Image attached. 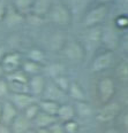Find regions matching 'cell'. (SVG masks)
I'll return each instance as SVG.
<instances>
[{
	"label": "cell",
	"mask_w": 128,
	"mask_h": 133,
	"mask_svg": "<svg viewBox=\"0 0 128 133\" xmlns=\"http://www.w3.org/2000/svg\"><path fill=\"white\" fill-rule=\"evenodd\" d=\"M110 7L108 5L98 4L96 2L95 6H91L87 12L83 14L82 17V26L84 29L95 26H102L106 22L108 14H110Z\"/></svg>",
	"instance_id": "obj_1"
},
{
	"label": "cell",
	"mask_w": 128,
	"mask_h": 133,
	"mask_svg": "<svg viewBox=\"0 0 128 133\" xmlns=\"http://www.w3.org/2000/svg\"><path fill=\"white\" fill-rule=\"evenodd\" d=\"M46 18L55 25L68 26L73 20V13L71 8L63 2H52Z\"/></svg>",
	"instance_id": "obj_2"
},
{
	"label": "cell",
	"mask_w": 128,
	"mask_h": 133,
	"mask_svg": "<svg viewBox=\"0 0 128 133\" xmlns=\"http://www.w3.org/2000/svg\"><path fill=\"white\" fill-rule=\"evenodd\" d=\"M115 54L112 51L102 49L98 51L92 56L90 62V71L94 74H99L103 71H106L114 65Z\"/></svg>",
	"instance_id": "obj_3"
},
{
	"label": "cell",
	"mask_w": 128,
	"mask_h": 133,
	"mask_svg": "<svg viewBox=\"0 0 128 133\" xmlns=\"http://www.w3.org/2000/svg\"><path fill=\"white\" fill-rule=\"evenodd\" d=\"M101 36H102V26H95L85 29L83 33V43L82 46L85 52V57L94 56L101 48Z\"/></svg>",
	"instance_id": "obj_4"
},
{
	"label": "cell",
	"mask_w": 128,
	"mask_h": 133,
	"mask_svg": "<svg viewBox=\"0 0 128 133\" xmlns=\"http://www.w3.org/2000/svg\"><path fill=\"white\" fill-rule=\"evenodd\" d=\"M121 33L113 26L112 23L105 22L102 25V36H101V47L106 51L115 52L119 49V41H120Z\"/></svg>",
	"instance_id": "obj_5"
},
{
	"label": "cell",
	"mask_w": 128,
	"mask_h": 133,
	"mask_svg": "<svg viewBox=\"0 0 128 133\" xmlns=\"http://www.w3.org/2000/svg\"><path fill=\"white\" fill-rule=\"evenodd\" d=\"M117 93V84L112 77H103L97 83V95L102 104L112 101Z\"/></svg>",
	"instance_id": "obj_6"
},
{
	"label": "cell",
	"mask_w": 128,
	"mask_h": 133,
	"mask_svg": "<svg viewBox=\"0 0 128 133\" xmlns=\"http://www.w3.org/2000/svg\"><path fill=\"white\" fill-rule=\"evenodd\" d=\"M120 115H121V104L118 101L112 100V101L102 106V108L98 110V112L96 114V121L101 124H107L113 122Z\"/></svg>",
	"instance_id": "obj_7"
},
{
	"label": "cell",
	"mask_w": 128,
	"mask_h": 133,
	"mask_svg": "<svg viewBox=\"0 0 128 133\" xmlns=\"http://www.w3.org/2000/svg\"><path fill=\"white\" fill-rule=\"evenodd\" d=\"M63 56L68 61L74 63H80L85 59V52L82 44L77 40H66L61 48Z\"/></svg>",
	"instance_id": "obj_8"
},
{
	"label": "cell",
	"mask_w": 128,
	"mask_h": 133,
	"mask_svg": "<svg viewBox=\"0 0 128 133\" xmlns=\"http://www.w3.org/2000/svg\"><path fill=\"white\" fill-rule=\"evenodd\" d=\"M0 64L2 66L5 75L12 74L14 71L21 69L22 64V56L18 52H10V53H6L4 56L2 61L0 62Z\"/></svg>",
	"instance_id": "obj_9"
},
{
	"label": "cell",
	"mask_w": 128,
	"mask_h": 133,
	"mask_svg": "<svg viewBox=\"0 0 128 133\" xmlns=\"http://www.w3.org/2000/svg\"><path fill=\"white\" fill-rule=\"evenodd\" d=\"M67 95V93H65L63 91H61L59 87L55 85V83L52 79L46 80L45 87H44L43 94L40 98L45 100H51V101H55L58 103L61 104V102L65 100V96Z\"/></svg>",
	"instance_id": "obj_10"
},
{
	"label": "cell",
	"mask_w": 128,
	"mask_h": 133,
	"mask_svg": "<svg viewBox=\"0 0 128 133\" xmlns=\"http://www.w3.org/2000/svg\"><path fill=\"white\" fill-rule=\"evenodd\" d=\"M9 101L20 112L30 104L37 102V98L32 96L30 93H9Z\"/></svg>",
	"instance_id": "obj_11"
},
{
	"label": "cell",
	"mask_w": 128,
	"mask_h": 133,
	"mask_svg": "<svg viewBox=\"0 0 128 133\" xmlns=\"http://www.w3.org/2000/svg\"><path fill=\"white\" fill-rule=\"evenodd\" d=\"M18 115H19L18 109L13 106L12 102H10L9 100H6V101H4L1 103L0 124H4V125H6V126H9Z\"/></svg>",
	"instance_id": "obj_12"
},
{
	"label": "cell",
	"mask_w": 128,
	"mask_h": 133,
	"mask_svg": "<svg viewBox=\"0 0 128 133\" xmlns=\"http://www.w3.org/2000/svg\"><path fill=\"white\" fill-rule=\"evenodd\" d=\"M45 84H46V79L42 74L29 77V80H28V90H29V93L32 96H35V98L42 96L44 87H45Z\"/></svg>",
	"instance_id": "obj_13"
},
{
	"label": "cell",
	"mask_w": 128,
	"mask_h": 133,
	"mask_svg": "<svg viewBox=\"0 0 128 133\" xmlns=\"http://www.w3.org/2000/svg\"><path fill=\"white\" fill-rule=\"evenodd\" d=\"M52 2H53L52 0H34L31 10L29 14H32V15L44 20V18H46L47 13L52 6Z\"/></svg>",
	"instance_id": "obj_14"
},
{
	"label": "cell",
	"mask_w": 128,
	"mask_h": 133,
	"mask_svg": "<svg viewBox=\"0 0 128 133\" xmlns=\"http://www.w3.org/2000/svg\"><path fill=\"white\" fill-rule=\"evenodd\" d=\"M30 125H31V122L27 119L23 115L19 114L15 117V119L12 122V124L9 125V129L12 133H26L29 129H31Z\"/></svg>",
	"instance_id": "obj_15"
},
{
	"label": "cell",
	"mask_w": 128,
	"mask_h": 133,
	"mask_svg": "<svg viewBox=\"0 0 128 133\" xmlns=\"http://www.w3.org/2000/svg\"><path fill=\"white\" fill-rule=\"evenodd\" d=\"M57 121H58V118L55 117V116H51V115H49V114L39 111L31 123L35 124L36 129H47V127H50Z\"/></svg>",
	"instance_id": "obj_16"
},
{
	"label": "cell",
	"mask_w": 128,
	"mask_h": 133,
	"mask_svg": "<svg viewBox=\"0 0 128 133\" xmlns=\"http://www.w3.org/2000/svg\"><path fill=\"white\" fill-rule=\"evenodd\" d=\"M67 95L71 99H73L75 102L79 101H87V94L82 86L76 82H71L69 87L67 90Z\"/></svg>",
	"instance_id": "obj_17"
},
{
	"label": "cell",
	"mask_w": 128,
	"mask_h": 133,
	"mask_svg": "<svg viewBox=\"0 0 128 133\" xmlns=\"http://www.w3.org/2000/svg\"><path fill=\"white\" fill-rule=\"evenodd\" d=\"M75 116H76V114H75L74 106H72V104H69V103H61L60 104L59 110H58V114H57V118L59 122L65 123V122L75 119Z\"/></svg>",
	"instance_id": "obj_18"
},
{
	"label": "cell",
	"mask_w": 128,
	"mask_h": 133,
	"mask_svg": "<svg viewBox=\"0 0 128 133\" xmlns=\"http://www.w3.org/2000/svg\"><path fill=\"white\" fill-rule=\"evenodd\" d=\"M114 77L119 82L128 83V57L121 60L114 68Z\"/></svg>",
	"instance_id": "obj_19"
},
{
	"label": "cell",
	"mask_w": 128,
	"mask_h": 133,
	"mask_svg": "<svg viewBox=\"0 0 128 133\" xmlns=\"http://www.w3.org/2000/svg\"><path fill=\"white\" fill-rule=\"evenodd\" d=\"M38 106H39L40 111L57 117V114H58V110H59L60 103H58V102H55V101H51V100L40 99L39 101H38Z\"/></svg>",
	"instance_id": "obj_20"
},
{
	"label": "cell",
	"mask_w": 128,
	"mask_h": 133,
	"mask_svg": "<svg viewBox=\"0 0 128 133\" xmlns=\"http://www.w3.org/2000/svg\"><path fill=\"white\" fill-rule=\"evenodd\" d=\"M74 109L76 116H80L81 118H89L94 115L92 108L88 103V101H79L75 102Z\"/></svg>",
	"instance_id": "obj_21"
},
{
	"label": "cell",
	"mask_w": 128,
	"mask_h": 133,
	"mask_svg": "<svg viewBox=\"0 0 128 133\" xmlns=\"http://www.w3.org/2000/svg\"><path fill=\"white\" fill-rule=\"evenodd\" d=\"M27 60L32 61L35 63H38V64H43L46 60V54L43 49L38 48V47H32L28 51L27 53Z\"/></svg>",
	"instance_id": "obj_22"
},
{
	"label": "cell",
	"mask_w": 128,
	"mask_h": 133,
	"mask_svg": "<svg viewBox=\"0 0 128 133\" xmlns=\"http://www.w3.org/2000/svg\"><path fill=\"white\" fill-rule=\"evenodd\" d=\"M21 70L23 71L28 77H31V76H35V75H39L40 74L42 65L38 64V63L32 62V61L26 60V61H22Z\"/></svg>",
	"instance_id": "obj_23"
},
{
	"label": "cell",
	"mask_w": 128,
	"mask_h": 133,
	"mask_svg": "<svg viewBox=\"0 0 128 133\" xmlns=\"http://www.w3.org/2000/svg\"><path fill=\"white\" fill-rule=\"evenodd\" d=\"M34 0H12L13 8L21 15H27L31 10Z\"/></svg>",
	"instance_id": "obj_24"
},
{
	"label": "cell",
	"mask_w": 128,
	"mask_h": 133,
	"mask_svg": "<svg viewBox=\"0 0 128 133\" xmlns=\"http://www.w3.org/2000/svg\"><path fill=\"white\" fill-rule=\"evenodd\" d=\"M113 26L120 33L128 30V15L126 14H115L112 21Z\"/></svg>",
	"instance_id": "obj_25"
},
{
	"label": "cell",
	"mask_w": 128,
	"mask_h": 133,
	"mask_svg": "<svg viewBox=\"0 0 128 133\" xmlns=\"http://www.w3.org/2000/svg\"><path fill=\"white\" fill-rule=\"evenodd\" d=\"M46 72L49 74L50 78L53 79V78H55V77H58V76L65 75V66L61 64V63H52V64L47 65Z\"/></svg>",
	"instance_id": "obj_26"
},
{
	"label": "cell",
	"mask_w": 128,
	"mask_h": 133,
	"mask_svg": "<svg viewBox=\"0 0 128 133\" xmlns=\"http://www.w3.org/2000/svg\"><path fill=\"white\" fill-rule=\"evenodd\" d=\"M39 111H40V109H39V106H38V102H35V103L30 104L29 107H27L26 109L22 111V112H23L22 115H23L27 119H29L30 122H32Z\"/></svg>",
	"instance_id": "obj_27"
},
{
	"label": "cell",
	"mask_w": 128,
	"mask_h": 133,
	"mask_svg": "<svg viewBox=\"0 0 128 133\" xmlns=\"http://www.w3.org/2000/svg\"><path fill=\"white\" fill-rule=\"evenodd\" d=\"M115 14H126L128 15V0H113L112 4Z\"/></svg>",
	"instance_id": "obj_28"
},
{
	"label": "cell",
	"mask_w": 128,
	"mask_h": 133,
	"mask_svg": "<svg viewBox=\"0 0 128 133\" xmlns=\"http://www.w3.org/2000/svg\"><path fill=\"white\" fill-rule=\"evenodd\" d=\"M52 80L55 83V85H57V86L59 87L61 91H63L65 93H67V90H68V87H69V84H71V80L68 79V77L66 76V75L58 76V77H55V78H53Z\"/></svg>",
	"instance_id": "obj_29"
},
{
	"label": "cell",
	"mask_w": 128,
	"mask_h": 133,
	"mask_svg": "<svg viewBox=\"0 0 128 133\" xmlns=\"http://www.w3.org/2000/svg\"><path fill=\"white\" fill-rule=\"evenodd\" d=\"M119 49H121L122 53L128 56V30L122 32L120 35V41H119Z\"/></svg>",
	"instance_id": "obj_30"
},
{
	"label": "cell",
	"mask_w": 128,
	"mask_h": 133,
	"mask_svg": "<svg viewBox=\"0 0 128 133\" xmlns=\"http://www.w3.org/2000/svg\"><path fill=\"white\" fill-rule=\"evenodd\" d=\"M62 125H63V129H65L66 133H76L79 131V123L75 119L65 122V123H62Z\"/></svg>",
	"instance_id": "obj_31"
},
{
	"label": "cell",
	"mask_w": 128,
	"mask_h": 133,
	"mask_svg": "<svg viewBox=\"0 0 128 133\" xmlns=\"http://www.w3.org/2000/svg\"><path fill=\"white\" fill-rule=\"evenodd\" d=\"M9 87H8L7 80L5 78L0 79V99H5L9 95Z\"/></svg>",
	"instance_id": "obj_32"
},
{
	"label": "cell",
	"mask_w": 128,
	"mask_h": 133,
	"mask_svg": "<svg viewBox=\"0 0 128 133\" xmlns=\"http://www.w3.org/2000/svg\"><path fill=\"white\" fill-rule=\"evenodd\" d=\"M49 129V131L51 133H66L65 129H63V125L62 123L59 121H57L55 123H53L50 127H47Z\"/></svg>",
	"instance_id": "obj_33"
},
{
	"label": "cell",
	"mask_w": 128,
	"mask_h": 133,
	"mask_svg": "<svg viewBox=\"0 0 128 133\" xmlns=\"http://www.w3.org/2000/svg\"><path fill=\"white\" fill-rule=\"evenodd\" d=\"M8 12V6L6 0H0V22L5 21V17Z\"/></svg>",
	"instance_id": "obj_34"
},
{
	"label": "cell",
	"mask_w": 128,
	"mask_h": 133,
	"mask_svg": "<svg viewBox=\"0 0 128 133\" xmlns=\"http://www.w3.org/2000/svg\"><path fill=\"white\" fill-rule=\"evenodd\" d=\"M121 123H122V126L128 131V110L125 111L124 114H121Z\"/></svg>",
	"instance_id": "obj_35"
},
{
	"label": "cell",
	"mask_w": 128,
	"mask_h": 133,
	"mask_svg": "<svg viewBox=\"0 0 128 133\" xmlns=\"http://www.w3.org/2000/svg\"><path fill=\"white\" fill-rule=\"evenodd\" d=\"M0 133H12L9 126H6L4 124H0Z\"/></svg>",
	"instance_id": "obj_36"
},
{
	"label": "cell",
	"mask_w": 128,
	"mask_h": 133,
	"mask_svg": "<svg viewBox=\"0 0 128 133\" xmlns=\"http://www.w3.org/2000/svg\"><path fill=\"white\" fill-rule=\"evenodd\" d=\"M112 1L113 0H96V2H98V4H104V5H108V6H111Z\"/></svg>",
	"instance_id": "obj_37"
},
{
	"label": "cell",
	"mask_w": 128,
	"mask_h": 133,
	"mask_svg": "<svg viewBox=\"0 0 128 133\" xmlns=\"http://www.w3.org/2000/svg\"><path fill=\"white\" fill-rule=\"evenodd\" d=\"M5 54H6V51H5V48L2 46H0V62H1L2 59H4Z\"/></svg>",
	"instance_id": "obj_38"
},
{
	"label": "cell",
	"mask_w": 128,
	"mask_h": 133,
	"mask_svg": "<svg viewBox=\"0 0 128 133\" xmlns=\"http://www.w3.org/2000/svg\"><path fill=\"white\" fill-rule=\"evenodd\" d=\"M38 133H51L49 131V129H36Z\"/></svg>",
	"instance_id": "obj_39"
},
{
	"label": "cell",
	"mask_w": 128,
	"mask_h": 133,
	"mask_svg": "<svg viewBox=\"0 0 128 133\" xmlns=\"http://www.w3.org/2000/svg\"><path fill=\"white\" fill-rule=\"evenodd\" d=\"M4 75H5V72H4V70H2V66H1V64H0V79L4 78Z\"/></svg>",
	"instance_id": "obj_40"
},
{
	"label": "cell",
	"mask_w": 128,
	"mask_h": 133,
	"mask_svg": "<svg viewBox=\"0 0 128 133\" xmlns=\"http://www.w3.org/2000/svg\"><path fill=\"white\" fill-rule=\"evenodd\" d=\"M26 133H38V132H37V130L36 129H29Z\"/></svg>",
	"instance_id": "obj_41"
},
{
	"label": "cell",
	"mask_w": 128,
	"mask_h": 133,
	"mask_svg": "<svg viewBox=\"0 0 128 133\" xmlns=\"http://www.w3.org/2000/svg\"><path fill=\"white\" fill-rule=\"evenodd\" d=\"M0 116H1V103H0Z\"/></svg>",
	"instance_id": "obj_42"
}]
</instances>
